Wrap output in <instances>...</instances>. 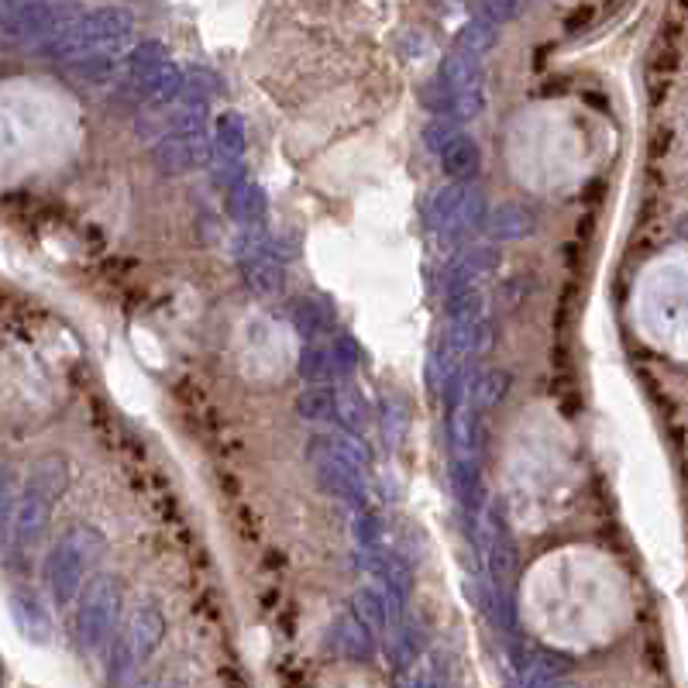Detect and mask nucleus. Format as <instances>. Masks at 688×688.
<instances>
[{
  "mask_svg": "<svg viewBox=\"0 0 688 688\" xmlns=\"http://www.w3.org/2000/svg\"><path fill=\"white\" fill-rule=\"evenodd\" d=\"M135 32V21L125 8H97L90 14H83L69 32H63L52 45H45L42 52L55 63L76 66L86 55L97 52H118Z\"/></svg>",
  "mask_w": 688,
  "mask_h": 688,
  "instance_id": "nucleus-1",
  "label": "nucleus"
},
{
  "mask_svg": "<svg viewBox=\"0 0 688 688\" xmlns=\"http://www.w3.org/2000/svg\"><path fill=\"white\" fill-rule=\"evenodd\" d=\"M104 551V540L94 530H69L60 544L52 548L45 561V585L55 595V602H69L79 589L86 571L97 565Z\"/></svg>",
  "mask_w": 688,
  "mask_h": 688,
  "instance_id": "nucleus-2",
  "label": "nucleus"
},
{
  "mask_svg": "<svg viewBox=\"0 0 688 688\" xmlns=\"http://www.w3.org/2000/svg\"><path fill=\"white\" fill-rule=\"evenodd\" d=\"M313 469H318L324 490L337 499L362 503L365 458L352 438H318L313 441Z\"/></svg>",
  "mask_w": 688,
  "mask_h": 688,
  "instance_id": "nucleus-3",
  "label": "nucleus"
},
{
  "mask_svg": "<svg viewBox=\"0 0 688 688\" xmlns=\"http://www.w3.org/2000/svg\"><path fill=\"white\" fill-rule=\"evenodd\" d=\"M118 610H121V592L110 579H100L86 589L83 602H79V641L86 647H100L110 630H114V620H118Z\"/></svg>",
  "mask_w": 688,
  "mask_h": 688,
  "instance_id": "nucleus-4",
  "label": "nucleus"
},
{
  "mask_svg": "<svg viewBox=\"0 0 688 688\" xmlns=\"http://www.w3.org/2000/svg\"><path fill=\"white\" fill-rule=\"evenodd\" d=\"M49 506H52V499H45V496H39V493H32V490H24L18 509L8 513L11 537L21 540L24 548H32V544H35V540L45 534V527H49Z\"/></svg>",
  "mask_w": 688,
  "mask_h": 688,
  "instance_id": "nucleus-5",
  "label": "nucleus"
},
{
  "mask_svg": "<svg viewBox=\"0 0 688 688\" xmlns=\"http://www.w3.org/2000/svg\"><path fill=\"white\" fill-rule=\"evenodd\" d=\"M162 630H165V626H162L159 610H155V606H146V610H138V613L128 620L125 637H121L118 644L131 654V662L138 665V662H146V657L159 647Z\"/></svg>",
  "mask_w": 688,
  "mask_h": 688,
  "instance_id": "nucleus-6",
  "label": "nucleus"
},
{
  "mask_svg": "<svg viewBox=\"0 0 688 688\" xmlns=\"http://www.w3.org/2000/svg\"><path fill=\"white\" fill-rule=\"evenodd\" d=\"M241 272H245V279H248V286L255 293H276L282 286L279 258L262 241H251L248 251H241Z\"/></svg>",
  "mask_w": 688,
  "mask_h": 688,
  "instance_id": "nucleus-7",
  "label": "nucleus"
},
{
  "mask_svg": "<svg viewBox=\"0 0 688 688\" xmlns=\"http://www.w3.org/2000/svg\"><path fill=\"white\" fill-rule=\"evenodd\" d=\"M399 613V602L383 585H365L355 592V616L368 630H386Z\"/></svg>",
  "mask_w": 688,
  "mask_h": 688,
  "instance_id": "nucleus-8",
  "label": "nucleus"
},
{
  "mask_svg": "<svg viewBox=\"0 0 688 688\" xmlns=\"http://www.w3.org/2000/svg\"><path fill=\"white\" fill-rule=\"evenodd\" d=\"M245 146H248V135H245V125H241L238 114H221L217 131H214V152H217L221 165L224 169H241Z\"/></svg>",
  "mask_w": 688,
  "mask_h": 688,
  "instance_id": "nucleus-9",
  "label": "nucleus"
},
{
  "mask_svg": "<svg viewBox=\"0 0 688 688\" xmlns=\"http://www.w3.org/2000/svg\"><path fill=\"white\" fill-rule=\"evenodd\" d=\"M165 49L159 42H141L138 49H131L128 55V90H135L138 97L146 94V86L152 83V76L165 66Z\"/></svg>",
  "mask_w": 688,
  "mask_h": 688,
  "instance_id": "nucleus-10",
  "label": "nucleus"
},
{
  "mask_svg": "<svg viewBox=\"0 0 688 688\" xmlns=\"http://www.w3.org/2000/svg\"><path fill=\"white\" fill-rule=\"evenodd\" d=\"M372 630L358 616H341L331 630V647L344 657H365L372 651Z\"/></svg>",
  "mask_w": 688,
  "mask_h": 688,
  "instance_id": "nucleus-11",
  "label": "nucleus"
},
{
  "mask_svg": "<svg viewBox=\"0 0 688 688\" xmlns=\"http://www.w3.org/2000/svg\"><path fill=\"white\" fill-rule=\"evenodd\" d=\"M24 490H32L45 499H60L63 490H66V469L60 458H42L32 469H28V479H24Z\"/></svg>",
  "mask_w": 688,
  "mask_h": 688,
  "instance_id": "nucleus-12",
  "label": "nucleus"
},
{
  "mask_svg": "<svg viewBox=\"0 0 688 688\" xmlns=\"http://www.w3.org/2000/svg\"><path fill=\"white\" fill-rule=\"evenodd\" d=\"M441 165L451 172L454 180H472L479 165H482V155H479V146L469 138V135H458L451 146L441 152Z\"/></svg>",
  "mask_w": 688,
  "mask_h": 688,
  "instance_id": "nucleus-13",
  "label": "nucleus"
},
{
  "mask_svg": "<svg viewBox=\"0 0 688 688\" xmlns=\"http://www.w3.org/2000/svg\"><path fill=\"white\" fill-rule=\"evenodd\" d=\"M300 413L307 420H318V423L341 420V396L334 389H327V386H310L300 396Z\"/></svg>",
  "mask_w": 688,
  "mask_h": 688,
  "instance_id": "nucleus-14",
  "label": "nucleus"
},
{
  "mask_svg": "<svg viewBox=\"0 0 688 688\" xmlns=\"http://www.w3.org/2000/svg\"><path fill=\"white\" fill-rule=\"evenodd\" d=\"M493 45H496V24L475 18L462 28V32H458L454 52H465V55H472V60H482V55L490 52Z\"/></svg>",
  "mask_w": 688,
  "mask_h": 688,
  "instance_id": "nucleus-15",
  "label": "nucleus"
},
{
  "mask_svg": "<svg viewBox=\"0 0 688 688\" xmlns=\"http://www.w3.org/2000/svg\"><path fill=\"white\" fill-rule=\"evenodd\" d=\"M534 227V214L524 207V204H503V207H496V214H493V235L499 238V241H509V238H520V235H527Z\"/></svg>",
  "mask_w": 688,
  "mask_h": 688,
  "instance_id": "nucleus-16",
  "label": "nucleus"
},
{
  "mask_svg": "<svg viewBox=\"0 0 688 688\" xmlns=\"http://www.w3.org/2000/svg\"><path fill=\"white\" fill-rule=\"evenodd\" d=\"M293 324L303 337L313 341V337H324L331 331V313L318 300H297L293 303Z\"/></svg>",
  "mask_w": 688,
  "mask_h": 688,
  "instance_id": "nucleus-17",
  "label": "nucleus"
},
{
  "mask_svg": "<svg viewBox=\"0 0 688 688\" xmlns=\"http://www.w3.org/2000/svg\"><path fill=\"white\" fill-rule=\"evenodd\" d=\"M300 376L313 386H324L334 376V355L331 344H307L300 355Z\"/></svg>",
  "mask_w": 688,
  "mask_h": 688,
  "instance_id": "nucleus-18",
  "label": "nucleus"
},
{
  "mask_svg": "<svg viewBox=\"0 0 688 688\" xmlns=\"http://www.w3.org/2000/svg\"><path fill=\"white\" fill-rule=\"evenodd\" d=\"M490 568L496 576V585H503V579L509 576V568H513V544L506 537L503 516H496V513H493V530H490Z\"/></svg>",
  "mask_w": 688,
  "mask_h": 688,
  "instance_id": "nucleus-19",
  "label": "nucleus"
},
{
  "mask_svg": "<svg viewBox=\"0 0 688 688\" xmlns=\"http://www.w3.org/2000/svg\"><path fill=\"white\" fill-rule=\"evenodd\" d=\"M227 211H232L241 224H255V221H262V214H266V196L251 183H238L232 190V204H227Z\"/></svg>",
  "mask_w": 688,
  "mask_h": 688,
  "instance_id": "nucleus-20",
  "label": "nucleus"
},
{
  "mask_svg": "<svg viewBox=\"0 0 688 688\" xmlns=\"http://www.w3.org/2000/svg\"><path fill=\"white\" fill-rule=\"evenodd\" d=\"M379 561H376V571H379V582H383V589L399 602V606H404V599H407V589H410V571L404 568V561H399L396 555H376Z\"/></svg>",
  "mask_w": 688,
  "mask_h": 688,
  "instance_id": "nucleus-21",
  "label": "nucleus"
},
{
  "mask_svg": "<svg viewBox=\"0 0 688 688\" xmlns=\"http://www.w3.org/2000/svg\"><path fill=\"white\" fill-rule=\"evenodd\" d=\"M114 66H118V52H97V55H86V60H79L76 66H69V73H73L76 83L97 86V83L110 79Z\"/></svg>",
  "mask_w": 688,
  "mask_h": 688,
  "instance_id": "nucleus-22",
  "label": "nucleus"
},
{
  "mask_svg": "<svg viewBox=\"0 0 688 688\" xmlns=\"http://www.w3.org/2000/svg\"><path fill=\"white\" fill-rule=\"evenodd\" d=\"M506 386H509L506 372H485L482 379L472 383V399L479 407H493V404H499V399L506 396Z\"/></svg>",
  "mask_w": 688,
  "mask_h": 688,
  "instance_id": "nucleus-23",
  "label": "nucleus"
},
{
  "mask_svg": "<svg viewBox=\"0 0 688 688\" xmlns=\"http://www.w3.org/2000/svg\"><path fill=\"white\" fill-rule=\"evenodd\" d=\"M524 4L527 0H475V11H479V18L482 21H490V24H506V21H513L516 14L524 11Z\"/></svg>",
  "mask_w": 688,
  "mask_h": 688,
  "instance_id": "nucleus-24",
  "label": "nucleus"
},
{
  "mask_svg": "<svg viewBox=\"0 0 688 688\" xmlns=\"http://www.w3.org/2000/svg\"><path fill=\"white\" fill-rule=\"evenodd\" d=\"M458 135H462V131H458V121H454V118H434V121H430V125L423 128L427 149H430V152H438V155L451 146V141H454Z\"/></svg>",
  "mask_w": 688,
  "mask_h": 688,
  "instance_id": "nucleus-25",
  "label": "nucleus"
},
{
  "mask_svg": "<svg viewBox=\"0 0 688 688\" xmlns=\"http://www.w3.org/2000/svg\"><path fill=\"white\" fill-rule=\"evenodd\" d=\"M331 355H334V376H348V372L358 365V348L348 337H334Z\"/></svg>",
  "mask_w": 688,
  "mask_h": 688,
  "instance_id": "nucleus-26",
  "label": "nucleus"
},
{
  "mask_svg": "<svg viewBox=\"0 0 688 688\" xmlns=\"http://www.w3.org/2000/svg\"><path fill=\"white\" fill-rule=\"evenodd\" d=\"M355 540L362 544L365 551H379V530H376V520H372L368 513H362L355 520Z\"/></svg>",
  "mask_w": 688,
  "mask_h": 688,
  "instance_id": "nucleus-27",
  "label": "nucleus"
}]
</instances>
